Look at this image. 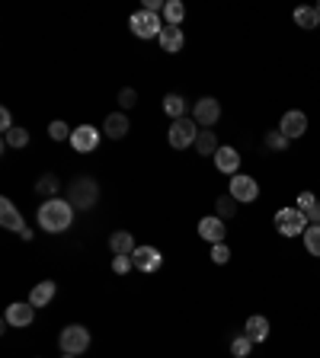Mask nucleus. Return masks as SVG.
I'll return each mask as SVG.
<instances>
[{
  "instance_id": "obj_19",
  "label": "nucleus",
  "mask_w": 320,
  "mask_h": 358,
  "mask_svg": "<svg viewBox=\"0 0 320 358\" xmlns=\"http://www.w3.org/2000/svg\"><path fill=\"white\" fill-rule=\"evenodd\" d=\"M109 250L116 253V256H132V253L138 250L132 231H116V233H112V237H109Z\"/></svg>"
},
{
  "instance_id": "obj_34",
  "label": "nucleus",
  "mask_w": 320,
  "mask_h": 358,
  "mask_svg": "<svg viewBox=\"0 0 320 358\" xmlns=\"http://www.w3.org/2000/svg\"><path fill=\"white\" fill-rule=\"evenodd\" d=\"M128 269H135L132 256H116V259H112V272H116V275H125Z\"/></svg>"
},
{
  "instance_id": "obj_10",
  "label": "nucleus",
  "mask_w": 320,
  "mask_h": 358,
  "mask_svg": "<svg viewBox=\"0 0 320 358\" xmlns=\"http://www.w3.org/2000/svg\"><path fill=\"white\" fill-rule=\"evenodd\" d=\"M278 132L285 134L288 141H295V138H301V134L308 132V116H304V112H298V109H292V112H285V116H282V122H278Z\"/></svg>"
},
{
  "instance_id": "obj_9",
  "label": "nucleus",
  "mask_w": 320,
  "mask_h": 358,
  "mask_svg": "<svg viewBox=\"0 0 320 358\" xmlns=\"http://www.w3.org/2000/svg\"><path fill=\"white\" fill-rule=\"evenodd\" d=\"M231 195H234L237 202H256L260 199V183H256L253 176L237 173L234 179H231Z\"/></svg>"
},
{
  "instance_id": "obj_4",
  "label": "nucleus",
  "mask_w": 320,
  "mask_h": 358,
  "mask_svg": "<svg viewBox=\"0 0 320 358\" xmlns=\"http://www.w3.org/2000/svg\"><path fill=\"white\" fill-rule=\"evenodd\" d=\"M195 138H199V122H195V118H177L173 128H170V134H167V141L173 150L195 147Z\"/></svg>"
},
{
  "instance_id": "obj_1",
  "label": "nucleus",
  "mask_w": 320,
  "mask_h": 358,
  "mask_svg": "<svg viewBox=\"0 0 320 358\" xmlns=\"http://www.w3.org/2000/svg\"><path fill=\"white\" fill-rule=\"evenodd\" d=\"M74 224V205L64 199H48L39 208V227L45 233H64Z\"/></svg>"
},
{
  "instance_id": "obj_14",
  "label": "nucleus",
  "mask_w": 320,
  "mask_h": 358,
  "mask_svg": "<svg viewBox=\"0 0 320 358\" xmlns=\"http://www.w3.org/2000/svg\"><path fill=\"white\" fill-rule=\"evenodd\" d=\"M35 320V307L26 301V304H10L7 307V314H3V323H10V326H29Z\"/></svg>"
},
{
  "instance_id": "obj_29",
  "label": "nucleus",
  "mask_w": 320,
  "mask_h": 358,
  "mask_svg": "<svg viewBox=\"0 0 320 358\" xmlns=\"http://www.w3.org/2000/svg\"><path fill=\"white\" fill-rule=\"evenodd\" d=\"M295 23L301 29H317V17H314V7H298L295 10Z\"/></svg>"
},
{
  "instance_id": "obj_11",
  "label": "nucleus",
  "mask_w": 320,
  "mask_h": 358,
  "mask_svg": "<svg viewBox=\"0 0 320 358\" xmlns=\"http://www.w3.org/2000/svg\"><path fill=\"white\" fill-rule=\"evenodd\" d=\"M132 262H135L138 272H157L163 256H160L157 247H138V250L132 253Z\"/></svg>"
},
{
  "instance_id": "obj_8",
  "label": "nucleus",
  "mask_w": 320,
  "mask_h": 358,
  "mask_svg": "<svg viewBox=\"0 0 320 358\" xmlns=\"http://www.w3.org/2000/svg\"><path fill=\"white\" fill-rule=\"evenodd\" d=\"M71 147H74L77 154H93V150L100 147V132H96L93 125L74 128V134H71Z\"/></svg>"
},
{
  "instance_id": "obj_3",
  "label": "nucleus",
  "mask_w": 320,
  "mask_h": 358,
  "mask_svg": "<svg viewBox=\"0 0 320 358\" xmlns=\"http://www.w3.org/2000/svg\"><path fill=\"white\" fill-rule=\"evenodd\" d=\"M96 199H100V186H96V179H90V176H77L74 183H71V205L74 208H93L96 205Z\"/></svg>"
},
{
  "instance_id": "obj_30",
  "label": "nucleus",
  "mask_w": 320,
  "mask_h": 358,
  "mask_svg": "<svg viewBox=\"0 0 320 358\" xmlns=\"http://www.w3.org/2000/svg\"><path fill=\"white\" fill-rule=\"evenodd\" d=\"M48 134H51V141H68L71 134V128H68V122H61V118H55V122H51L48 125Z\"/></svg>"
},
{
  "instance_id": "obj_17",
  "label": "nucleus",
  "mask_w": 320,
  "mask_h": 358,
  "mask_svg": "<svg viewBox=\"0 0 320 358\" xmlns=\"http://www.w3.org/2000/svg\"><path fill=\"white\" fill-rule=\"evenodd\" d=\"M215 167H218V173L237 176V170H240V154H237L234 147H218V154H215Z\"/></svg>"
},
{
  "instance_id": "obj_18",
  "label": "nucleus",
  "mask_w": 320,
  "mask_h": 358,
  "mask_svg": "<svg viewBox=\"0 0 320 358\" xmlns=\"http://www.w3.org/2000/svg\"><path fill=\"white\" fill-rule=\"evenodd\" d=\"M55 292H58V285L45 278V282H39L33 292H29V304H33L35 310H39V307H48L51 298H55Z\"/></svg>"
},
{
  "instance_id": "obj_32",
  "label": "nucleus",
  "mask_w": 320,
  "mask_h": 358,
  "mask_svg": "<svg viewBox=\"0 0 320 358\" xmlns=\"http://www.w3.org/2000/svg\"><path fill=\"white\" fill-rule=\"evenodd\" d=\"M228 259H231L228 243H215V247H211V262H218V266H224Z\"/></svg>"
},
{
  "instance_id": "obj_23",
  "label": "nucleus",
  "mask_w": 320,
  "mask_h": 358,
  "mask_svg": "<svg viewBox=\"0 0 320 358\" xmlns=\"http://www.w3.org/2000/svg\"><path fill=\"white\" fill-rule=\"evenodd\" d=\"M35 192L39 195H48V199H58V192H61V179L55 173H45L39 183H35Z\"/></svg>"
},
{
  "instance_id": "obj_36",
  "label": "nucleus",
  "mask_w": 320,
  "mask_h": 358,
  "mask_svg": "<svg viewBox=\"0 0 320 358\" xmlns=\"http://www.w3.org/2000/svg\"><path fill=\"white\" fill-rule=\"evenodd\" d=\"M304 215H308V224H320V202H314V205L304 211Z\"/></svg>"
},
{
  "instance_id": "obj_33",
  "label": "nucleus",
  "mask_w": 320,
  "mask_h": 358,
  "mask_svg": "<svg viewBox=\"0 0 320 358\" xmlns=\"http://www.w3.org/2000/svg\"><path fill=\"white\" fill-rule=\"evenodd\" d=\"M118 102H122V109L138 106V90H132V87H125V90H118Z\"/></svg>"
},
{
  "instance_id": "obj_35",
  "label": "nucleus",
  "mask_w": 320,
  "mask_h": 358,
  "mask_svg": "<svg viewBox=\"0 0 320 358\" xmlns=\"http://www.w3.org/2000/svg\"><path fill=\"white\" fill-rule=\"evenodd\" d=\"M314 202H317V195H314V192H301V195H298V205H301V211H308Z\"/></svg>"
},
{
  "instance_id": "obj_6",
  "label": "nucleus",
  "mask_w": 320,
  "mask_h": 358,
  "mask_svg": "<svg viewBox=\"0 0 320 358\" xmlns=\"http://www.w3.org/2000/svg\"><path fill=\"white\" fill-rule=\"evenodd\" d=\"M128 26H132V33H135L138 39H160V33H163V26H167V23H160L157 13L138 10V13H132Z\"/></svg>"
},
{
  "instance_id": "obj_27",
  "label": "nucleus",
  "mask_w": 320,
  "mask_h": 358,
  "mask_svg": "<svg viewBox=\"0 0 320 358\" xmlns=\"http://www.w3.org/2000/svg\"><path fill=\"white\" fill-rule=\"evenodd\" d=\"M26 144H29V132H26L23 125L10 128V132H7V147H19V150H23Z\"/></svg>"
},
{
  "instance_id": "obj_20",
  "label": "nucleus",
  "mask_w": 320,
  "mask_h": 358,
  "mask_svg": "<svg viewBox=\"0 0 320 358\" xmlns=\"http://www.w3.org/2000/svg\"><path fill=\"white\" fill-rule=\"evenodd\" d=\"M244 336H250L253 346H256V342H266V336H269V320H266V316H250L244 323Z\"/></svg>"
},
{
  "instance_id": "obj_25",
  "label": "nucleus",
  "mask_w": 320,
  "mask_h": 358,
  "mask_svg": "<svg viewBox=\"0 0 320 358\" xmlns=\"http://www.w3.org/2000/svg\"><path fill=\"white\" fill-rule=\"evenodd\" d=\"M215 211H218V217L221 221H228V217H234L237 215V199L234 195H218V202H215Z\"/></svg>"
},
{
  "instance_id": "obj_24",
  "label": "nucleus",
  "mask_w": 320,
  "mask_h": 358,
  "mask_svg": "<svg viewBox=\"0 0 320 358\" xmlns=\"http://www.w3.org/2000/svg\"><path fill=\"white\" fill-rule=\"evenodd\" d=\"M183 17H186L183 0H167V3H163V19H167V26H179Z\"/></svg>"
},
{
  "instance_id": "obj_37",
  "label": "nucleus",
  "mask_w": 320,
  "mask_h": 358,
  "mask_svg": "<svg viewBox=\"0 0 320 358\" xmlns=\"http://www.w3.org/2000/svg\"><path fill=\"white\" fill-rule=\"evenodd\" d=\"M0 128H3V134L13 128V116H10V109H0Z\"/></svg>"
},
{
  "instance_id": "obj_39",
  "label": "nucleus",
  "mask_w": 320,
  "mask_h": 358,
  "mask_svg": "<svg viewBox=\"0 0 320 358\" xmlns=\"http://www.w3.org/2000/svg\"><path fill=\"white\" fill-rule=\"evenodd\" d=\"M64 358H74V355H64Z\"/></svg>"
},
{
  "instance_id": "obj_22",
  "label": "nucleus",
  "mask_w": 320,
  "mask_h": 358,
  "mask_svg": "<svg viewBox=\"0 0 320 358\" xmlns=\"http://www.w3.org/2000/svg\"><path fill=\"white\" fill-rule=\"evenodd\" d=\"M163 112H167L173 122H177V118H186L183 116V112H186V100L179 96V93H167V96H163Z\"/></svg>"
},
{
  "instance_id": "obj_26",
  "label": "nucleus",
  "mask_w": 320,
  "mask_h": 358,
  "mask_svg": "<svg viewBox=\"0 0 320 358\" xmlns=\"http://www.w3.org/2000/svg\"><path fill=\"white\" fill-rule=\"evenodd\" d=\"M304 250L311 256H320V224H308L304 231Z\"/></svg>"
},
{
  "instance_id": "obj_12",
  "label": "nucleus",
  "mask_w": 320,
  "mask_h": 358,
  "mask_svg": "<svg viewBox=\"0 0 320 358\" xmlns=\"http://www.w3.org/2000/svg\"><path fill=\"white\" fill-rule=\"evenodd\" d=\"M224 221H221L218 215H208V217H199V237H202V240H208L211 247H215V243H224Z\"/></svg>"
},
{
  "instance_id": "obj_13",
  "label": "nucleus",
  "mask_w": 320,
  "mask_h": 358,
  "mask_svg": "<svg viewBox=\"0 0 320 358\" xmlns=\"http://www.w3.org/2000/svg\"><path fill=\"white\" fill-rule=\"evenodd\" d=\"M0 224H3V231H13V233H19V237H23V231H26L23 215H19L17 205L10 199H0Z\"/></svg>"
},
{
  "instance_id": "obj_7",
  "label": "nucleus",
  "mask_w": 320,
  "mask_h": 358,
  "mask_svg": "<svg viewBox=\"0 0 320 358\" xmlns=\"http://www.w3.org/2000/svg\"><path fill=\"white\" fill-rule=\"evenodd\" d=\"M193 118L199 122V125L211 128V125H215V122L221 118V102L215 100V96H202V100L193 106Z\"/></svg>"
},
{
  "instance_id": "obj_15",
  "label": "nucleus",
  "mask_w": 320,
  "mask_h": 358,
  "mask_svg": "<svg viewBox=\"0 0 320 358\" xmlns=\"http://www.w3.org/2000/svg\"><path fill=\"white\" fill-rule=\"evenodd\" d=\"M128 118H125V112H112V116H106V122H103V134L106 138H112V141H122L128 134Z\"/></svg>"
},
{
  "instance_id": "obj_21",
  "label": "nucleus",
  "mask_w": 320,
  "mask_h": 358,
  "mask_svg": "<svg viewBox=\"0 0 320 358\" xmlns=\"http://www.w3.org/2000/svg\"><path fill=\"white\" fill-rule=\"evenodd\" d=\"M218 138H215V132L211 128H202L199 132V138H195V150H199V157H215L218 154Z\"/></svg>"
},
{
  "instance_id": "obj_5",
  "label": "nucleus",
  "mask_w": 320,
  "mask_h": 358,
  "mask_svg": "<svg viewBox=\"0 0 320 358\" xmlns=\"http://www.w3.org/2000/svg\"><path fill=\"white\" fill-rule=\"evenodd\" d=\"M276 231L282 237H298L308 231V215L301 208H282L276 211Z\"/></svg>"
},
{
  "instance_id": "obj_31",
  "label": "nucleus",
  "mask_w": 320,
  "mask_h": 358,
  "mask_svg": "<svg viewBox=\"0 0 320 358\" xmlns=\"http://www.w3.org/2000/svg\"><path fill=\"white\" fill-rule=\"evenodd\" d=\"M266 147H269V150H285V147H288V138L276 128V132L266 134Z\"/></svg>"
},
{
  "instance_id": "obj_2",
  "label": "nucleus",
  "mask_w": 320,
  "mask_h": 358,
  "mask_svg": "<svg viewBox=\"0 0 320 358\" xmlns=\"http://www.w3.org/2000/svg\"><path fill=\"white\" fill-rule=\"evenodd\" d=\"M58 346H61V352H64V355H80V352L90 349V330H87V326H80V323L64 326V330H61V336H58Z\"/></svg>"
},
{
  "instance_id": "obj_28",
  "label": "nucleus",
  "mask_w": 320,
  "mask_h": 358,
  "mask_svg": "<svg viewBox=\"0 0 320 358\" xmlns=\"http://www.w3.org/2000/svg\"><path fill=\"white\" fill-rule=\"evenodd\" d=\"M250 349H253V342H250V336H234V339H231V355L234 358H247L250 355Z\"/></svg>"
},
{
  "instance_id": "obj_38",
  "label": "nucleus",
  "mask_w": 320,
  "mask_h": 358,
  "mask_svg": "<svg viewBox=\"0 0 320 358\" xmlns=\"http://www.w3.org/2000/svg\"><path fill=\"white\" fill-rule=\"evenodd\" d=\"M314 17H317V26H320V3H317V7H314Z\"/></svg>"
},
{
  "instance_id": "obj_16",
  "label": "nucleus",
  "mask_w": 320,
  "mask_h": 358,
  "mask_svg": "<svg viewBox=\"0 0 320 358\" xmlns=\"http://www.w3.org/2000/svg\"><path fill=\"white\" fill-rule=\"evenodd\" d=\"M157 42H160V48H163V51L177 55V51H183L186 35H183V29H179V26H163V33H160Z\"/></svg>"
}]
</instances>
